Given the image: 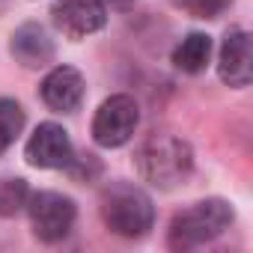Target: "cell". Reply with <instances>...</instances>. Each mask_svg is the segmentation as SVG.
<instances>
[{"mask_svg":"<svg viewBox=\"0 0 253 253\" xmlns=\"http://www.w3.org/2000/svg\"><path fill=\"white\" fill-rule=\"evenodd\" d=\"M134 167H137V173H140L143 182H149L152 188L170 191V188L182 185L191 176V170H194V152L176 134H152L137 149Z\"/></svg>","mask_w":253,"mask_h":253,"instance_id":"obj_1","label":"cell"},{"mask_svg":"<svg viewBox=\"0 0 253 253\" xmlns=\"http://www.w3.org/2000/svg\"><path fill=\"white\" fill-rule=\"evenodd\" d=\"M101 220L122 238H143L155 223L152 200L128 182H113L101 191Z\"/></svg>","mask_w":253,"mask_h":253,"instance_id":"obj_2","label":"cell"},{"mask_svg":"<svg viewBox=\"0 0 253 253\" xmlns=\"http://www.w3.org/2000/svg\"><path fill=\"white\" fill-rule=\"evenodd\" d=\"M229 223H232V206L226 200H217V197L200 200L173 214L167 241L173 250H194L214 241L223 229H229Z\"/></svg>","mask_w":253,"mask_h":253,"instance_id":"obj_3","label":"cell"},{"mask_svg":"<svg viewBox=\"0 0 253 253\" xmlns=\"http://www.w3.org/2000/svg\"><path fill=\"white\" fill-rule=\"evenodd\" d=\"M137 122H140V107L131 95H110L101 101V107L95 110L92 119V140L104 149H116L125 146L134 131H137Z\"/></svg>","mask_w":253,"mask_h":253,"instance_id":"obj_4","label":"cell"},{"mask_svg":"<svg viewBox=\"0 0 253 253\" xmlns=\"http://www.w3.org/2000/svg\"><path fill=\"white\" fill-rule=\"evenodd\" d=\"M27 214H30L33 235L45 244H57L72 232L78 209L69 197H63L57 191H39V194H30Z\"/></svg>","mask_w":253,"mask_h":253,"instance_id":"obj_5","label":"cell"},{"mask_svg":"<svg viewBox=\"0 0 253 253\" xmlns=\"http://www.w3.org/2000/svg\"><path fill=\"white\" fill-rule=\"evenodd\" d=\"M54 27L69 39H84L107 24L104 0H57L51 9Z\"/></svg>","mask_w":253,"mask_h":253,"instance_id":"obj_6","label":"cell"},{"mask_svg":"<svg viewBox=\"0 0 253 253\" xmlns=\"http://www.w3.org/2000/svg\"><path fill=\"white\" fill-rule=\"evenodd\" d=\"M24 158L39 170H63L72 161V140L66 128L57 122H42L24 146Z\"/></svg>","mask_w":253,"mask_h":253,"instance_id":"obj_7","label":"cell"},{"mask_svg":"<svg viewBox=\"0 0 253 253\" xmlns=\"http://www.w3.org/2000/svg\"><path fill=\"white\" fill-rule=\"evenodd\" d=\"M217 75L223 84L229 86H247L253 78V57H250V33L235 27L226 33L223 45H220V63H217Z\"/></svg>","mask_w":253,"mask_h":253,"instance_id":"obj_8","label":"cell"},{"mask_svg":"<svg viewBox=\"0 0 253 253\" xmlns=\"http://www.w3.org/2000/svg\"><path fill=\"white\" fill-rule=\"evenodd\" d=\"M39 92H42V101H45L51 110H57V113H72V110H78L81 101H84V78H81V72L72 69V66H57V69H51V72L45 75Z\"/></svg>","mask_w":253,"mask_h":253,"instance_id":"obj_9","label":"cell"},{"mask_svg":"<svg viewBox=\"0 0 253 253\" xmlns=\"http://www.w3.org/2000/svg\"><path fill=\"white\" fill-rule=\"evenodd\" d=\"M9 51L24 69H42L54 60V42L48 39L42 24H21L12 36Z\"/></svg>","mask_w":253,"mask_h":253,"instance_id":"obj_10","label":"cell"},{"mask_svg":"<svg viewBox=\"0 0 253 253\" xmlns=\"http://www.w3.org/2000/svg\"><path fill=\"white\" fill-rule=\"evenodd\" d=\"M211 60V39L206 33H188L176 51H173V66L185 75H200Z\"/></svg>","mask_w":253,"mask_h":253,"instance_id":"obj_11","label":"cell"},{"mask_svg":"<svg viewBox=\"0 0 253 253\" xmlns=\"http://www.w3.org/2000/svg\"><path fill=\"white\" fill-rule=\"evenodd\" d=\"M24 128V110L12 98H0V155H3Z\"/></svg>","mask_w":253,"mask_h":253,"instance_id":"obj_12","label":"cell"},{"mask_svg":"<svg viewBox=\"0 0 253 253\" xmlns=\"http://www.w3.org/2000/svg\"><path fill=\"white\" fill-rule=\"evenodd\" d=\"M30 200V188L24 179H0V214L3 217H15L18 211L27 209Z\"/></svg>","mask_w":253,"mask_h":253,"instance_id":"obj_13","label":"cell"},{"mask_svg":"<svg viewBox=\"0 0 253 253\" xmlns=\"http://www.w3.org/2000/svg\"><path fill=\"white\" fill-rule=\"evenodd\" d=\"M182 6L197 18H220L232 6V0H185Z\"/></svg>","mask_w":253,"mask_h":253,"instance_id":"obj_14","label":"cell"},{"mask_svg":"<svg viewBox=\"0 0 253 253\" xmlns=\"http://www.w3.org/2000/svg\"><path fill=\"white\" fill-rule=\"evenodd\" d=\"M113 6H128V3H134V0H110Z\"/></svg>","mask_w":253,"mask_h":253,"instance_id":"obj_15","label":"cell"},{"mask_svg":"<svg viewBox=\"0 0 253 253\" xmlns=\"http://www.w3.org/2000/svg\"><path fill=\"white\" fill-rule=\"evenodd\" d=\"M173 3H179V6H182V3H185V0H173Z\"/></svg>","mask_w":253,"mask_h":253,"instance_id":"obj_16","label":"cell"}]
</instances>
